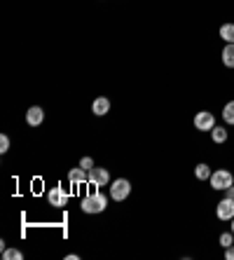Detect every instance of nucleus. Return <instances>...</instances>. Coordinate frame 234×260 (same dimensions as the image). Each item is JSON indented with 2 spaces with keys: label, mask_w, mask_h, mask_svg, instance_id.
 I'll list each match as a JSON object with an SVG mask.
<instances>
[{
  "label": "nucleus",
  "mask_w": 234,
  "mask_h": 260,
  "mask_svg": "<svg viewBox=\"0 0 234 260\" xmlns=\"http://www.w3.org/2000/svg\"><path fill=\"white\" fill-rule=\"evenodd\" d=\"M82 211L84 213H103L106 211V206H108V197L103 192H91V194H87L82 200Z\"/></svg>",
  "instance_id": "1"
},
{
  "label": "nucleus",
  "mask_w": 234,
  "mask_h": 260,
  "mask_svg": "<svg viewBox=\"0 0 234 260\" xmlns=\"http://www.w3.org/2000/svg\"><path fill=\"white\" fill-rule=\"evenodd\" d=\"M232 183H234V174L229 169H216L209 178V185L213 190H218V192H225Z\"/></svg>",
  "instance_id": "2"
},
{
  "label": "nucleus",
  "mask_w": 234,
  "mask_h": 260,
  "mask_svg": "<svg viewBox=\"0 0 234 260\" xmlns=\"http://www.w3.org/2000/svg\"><path fill=\"white\" fill-rule=\"evenodd\" d=\"M129 194H131V183L126 178H115L110 183V200L113 202H124Z\"/></svg>",
  "instance_id": "3"
},
{
  "label": "nucleus",
  "mask_w": 234,
  "mask_h": 260,
  "mask_svg": "<svg viewBox=\"0 0 234 260\" xmlns=\"http://www.w3.org/2000/svg\"><path fill=\"white\" fill-rule=\"evenodd\" d=\"M192 124L197 132H211V129L216 127V115L211 110H199L197 115H194Z\"/></svg>",
  "instance_id": "4"
},
{
  "label": "nucleus",
  "mask_w": 234,
  "mask_h": 260,
  "mask_svg": "<svg viewBox=\"0 0 234 260\" xmlns=\"http://www.w3.org/2000/svg\"><path fill=\"white\" fill-rule=\"evenodd\" d=\"M47 202H49V206H54V209H63V206L71 202V194L61 188V185H54L47 194Z\"/></svg>",
  "instance_id": "5"
},
{
  "label": "nucleus",
  "mask_w": 234,
  "mask_h": 260,
  "mask_svg": "<svg viewBox=\"0 0 234 260\" xmlns=\"http://www.w3.org/2000/svg\"><path fill=\"white\" fill-rule=\"evenodd\" d=\"M89 183L91 185H96V188L108 185L110 183V169H106V167H94V169L89 171Z\"/></svg>",
  "instance_id": "6"
},
{
  "label": "nucleus",
  "mask_w": 234,
  "mask_h": 260,
  "mask_svg": "<svg viewBox=\"0 0 234 260\" xmlns=\"http://www.w3.org/2000/svg\"><path fill=\"white\" fill-rule=\"evenodd\" d=\"M216 216L220 218V220H232L234 218V200L222 197V200L216 204Z\"/></svg>",
  "instance_id": "7"
},
{
  "label": "nucleus",
  "mask_w": 234,
  "mask_h": 260,
  "mask_svg": "<svg viewBox=\"0 0 234 260\" xmlns=\"http://www.w3.org/2000/svg\"><path fill=\"white\" fill-rule=\"evenodd\" d=\"M42 120H45V110H42L40 106H30V108L26 110V124H28V127H40Z\"/></svg>",
  "instance_id": "8"
},
{
  "label": "nucleus",
  "mask_w": 234,
  "mask_h": 260,
  "mask_svg": "<svg viewBox=\"0 0 234 260\" xmlns=\"http://www.w3.org/2000/svg\"><path fill=\"white\" fill-rule=\"evenodd\" d=\"M91 113L96 117H103L110 113V99L108 96H96L94 103H91Z\"/></svg>",
  "instance_id": "9"
},
{
  "label": "nucleus",
  "mask_w": 234,
  "mask_h": 260,
  "mask_svg": "<svg viewBox=\"0 0 234 260\" xmlns=\"http://www.w3.org/2000/svg\"><path fill=\"white\" fill-rule=\"evenodd\" d=\"M68 181H71V185H82V183H89V171H84L82 167L71 169V171H68Z\"/></svg>",
  "instance_id": "10"
},
{
  "label": "nucleus",
  "mask_w": 234,
  "mask_h": 260,
  "mask_svg": "<svg viewBox=\"0 0 234 260\" xmlns=\"http://www.w3.org/2000/svg\"><path fill=\"white\" fill-rule=\"evenodd\" d=\"M220 61L225 68H234V43H225L220 52Z\"/></svg>",
  "instance_id": "11"
},
{
  "label": "nucleus",
  "mask_w": 234,
  "mask_h": 260,
  "mask_svg": "<svg viewBox=\"0 0 234 260\" xmlns=\"http://www.w3.org/2000/svg\"><path fill=\"white\" fill-rule=\"evenodd\" d=\"M211 139H213V143H218V145H222V143H227V139H229V132H227V127H220V124H216V127L211 129Z\"/></svg>",
  "instance_id": "12"
},
{
  "label": "nucleus",
  "mask_w": 234,
  "mask_h": 260,
  "mask_svg": "<svg viewBox=\"0 0 234 260\" xmlns=\"http://www.w3.org/2000/svg\"><path fill=\"white\" fill-rule=\"evenodd\" d=\"M222 122L225 124H229V127H234V101H227L225 106H222Z\"/></svg>",
  "instance_id": "13"
},
{
  "label": "nucleus",
  "mask_w": 234,
  "mask_h": 260,
  "mask_svg": "<svg viewBox=\"0 0 234 260\" xmlns=\"http://www.w3.org/2000/svg\"><path fill=\"white\" fill-rule=\"evenodd\" d=\"M211 174H213V171H211V167H209V164H204V162L194 167V178H197V181H202V183L209 181Z\"/></svg>",
  "instance_id": "14"
},
{
  "label": "nucleus",
  "mask_w": 234,
  "mask_h": 260,
  "mask_svg": "<svg viewBox=\"0 0 234 260\" xmlns=\"http://www.w3.org/2000/svg\"><path fill=\"white\" fill-rule=\"evenodd\" d=\"M218 33H220V40H225V43H234V24H232V21L222 24Z\"/></svg>",
  "instance_id": "15"
},
{
  "label": "nucleus",
  "mask_w": 234,
  "mask_h": 260,
  "mask_svg": "<svg viewBox=\"0 0 234 260\" xmlns=\"http://www.w3.org/2000/svg\"><path fill=\"white\" fill-rule=\"evenodd\" d=\"M218 244H220V248H229L234 244V232H222L220 237H218Z\"/></svg>",
  "instance_id": "16"
},
{
  "label": "nucleus",
  "mask_w": 234,
  "mask_h": 260,
  "mask_svg": "<svg viewBox=\"0 0 234 260\" xmlns=\"http://www.w3.org/2000/svg\"><path fill=\"white\" fill-rule=\"evenodd\" d=\"M3 258L5 260H21L24 253H21L19 248H3Z\"/></svg>",
  "instance_id": "17"
},
{
  "label": "nucleus",
  "mask_w": 234,
  "mask_h": 260,
  "mask_svg": "<svg viewBox=\"0 0 234 260\" xmlns=\"http://www.w3.org/2000/svg\"><path fill=\"white\" fill-rule=\"evenodd\" d=\"M10 150V136L7 134H0V155H5Z\"/></svg>",
  "instance_id": "18"
},
{
  "label": "nucleus",
  "mask_w": 234,
  "mask_h": 260,
  "mask_svg": "<svg viewBox=\"0 0 234 260\" xmlns=\"http://www.w3.org/2000/svg\"><path fill=\"white\" fill-rule=\"evenodd\" d=\"M80 167H82L84 171H91V169H94V159H91V157H82V159H80Z\"/></svg>",
  "instance_id": "19"
},
{
  "label": "nucleus",
  "mask_w": 234,
  "mask_h": 260,
  "mask_svg": "<svg viewBox=\"0 0 234 260\" xmlns=\"http://www.w3.org/2000/svg\"><path fill=\"white\" fill-rule=\"evenodd\" d=\"M225 260H234V244L229 248H225Z\"/></svg>",
  "instance_id": "20"
},
{
  "label": "nucleus",
  "mask_w": 234,
  "mask_h": 260,
  "mask_svg": "<svg viewBox=\"0 0 234 260\" xmlns=\"http://www.w3.org/2000/svg\"><path fill=\"white\" fill-rule=\"evenodd\" d=\"M225 197H229V200H234V183L229 185L227 190H225Z\"/></svg>",
  "instance_id": "21"
},
{
  "label": "nucleus",
  "mask_w": 234,
  "mask_h": 260,
  "mask_svg": "<svg viewBox=\"0 0 234 260\" xmlns=\"http://www.w3.org/2000/svg\"><path fill=\"white\" fill-rule=\"evenodd\" d=\"M66 258H68V260H80V255H78V253H68Z\"/></svg>",
  "instance_id": "22"
},
{
  "label": "nucleus",
  "mask_w": 234,
  "mask_h": 260,
  "mask_svg": "<svg viewBox=\"0 0 234 260\" xmlns=\"http://www.w3.org/2000/svg\"><path fill=\"white\" fill-rule=\"evenodd\" d=\"M229 223H232V232H234V218H232V220H229Z\"/></svg>",
  "instance_id": "23"
}]
</instances>
